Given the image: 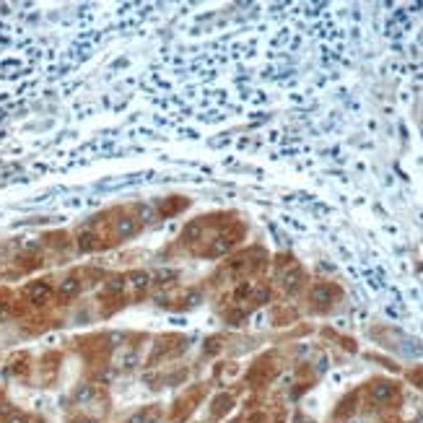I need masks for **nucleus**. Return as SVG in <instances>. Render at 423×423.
<instances>
[{"label":"nucleus","mask_w":423,"mask_h":423,"mask_svg":"<svg viewBox=\"0 0 423 423\" xmlns=\"http://www.w3.org/2000/svg\"><path fill=\"white\" fill-rule=\"evenodd\" d=\"M50 296H52V288H50L47 283H31V286L26 288V299H29L31 304H45Z\"/></svg>","instance_id":"f257e3e1"},{"label":"nucleus","mask_w":423,"mask_h":423,"mask_svg":"<svg viewBox=\"0 0 423 423\" xmlns=\"http://www.w3.org/2000/svg\"><path fill=\"white\" fill-rule=\"evenodd\" d=\"M94 397H96V387H91V385H83V387L75 390V402H78V405L89 402V400H94Z\"/></svg>","instance_id":"f03ea898"},{"label":"nucleus","mask_w":423,"mask_h":423,"mask_svg":"<svg viewBox=\"0 0 423 423\" xmlns=\"http://www.w3.org/2000/svg\"><path fill=\"white\" fill-rule=\"evenodd\" d=\"M75 293H78V280L75 278H68V280L60 283V296H63V299H70V296H75Z\"/></svg>","instance_id":"7ed1b4c3"},{"label":"nucleus","mask_w":423,"mask_h":423,"mask_svg":"<svg viewBox=\"0 0 423 423\" xmlns=\"http://www.w3.org/2000/svg\"><path fill=\"white\" fill-rule=\"evenodd\" d=\"M156 418H158V410H143V413H138V415H133L130 418V423H156Z\"/></svg>","instance_id":"20e7f679"},{"label":"nucleus","mask_w":423,"mask_h":423,"mask_svg":"<svg viewBox=\"0 0 423 423\" xmlns=\"http://www.w3.org/2000/svg\"><path fill=\"white\" fill-rule=\"evenodd\" d=\"M390 395H392V387H390V385H385V382L374 387V400H387Z\"/></svg>","instance_id":"39448f33"},{"label":"nucleus","mask_w":423,"mask_h":423,"mask_svg":"<svg viewBox=\"0 0 423 423\" xmlns=\"http://www.w3.org/2000/svg\"><path fill=\"white\" fill-rule=\"evenodd\" d=\"M8 423H26V418H24V415H18V413H13V415L8 418Z\"/></svg>","instance_id":"423d86ee"},{"label":"nucleus","mask_w":423,"mask_h":423,"mask_svg":"<svg viewBox=\"0 0 423 423\" xmlns=\"http://www.w3.org/2000/svg\"><path fill=\"white\" fill-rule=\"evenodd\" d=\"M83 423H94V420H83Z\"/></svg>","instance_id":"0eeeda50"}]
</instances>
